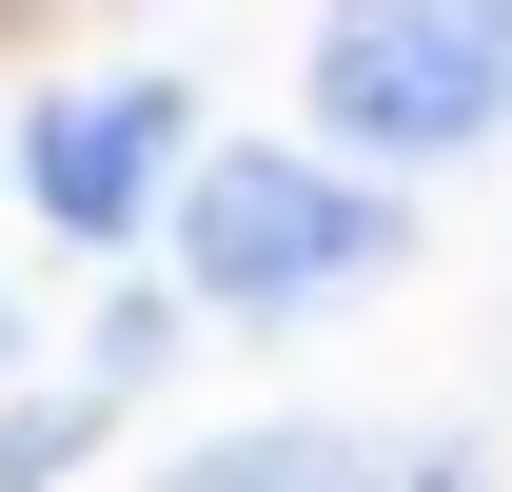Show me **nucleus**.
Here are the masks:
<instances>
[{"label": "nucleus", "mask_w": 512, "mask_h": 492, "mask_svg": "<svg viewBox=\"0 0 512 492\" xmlns=\"http://www.w3.org/2000/svg\"><path fill=\"white\" fill-rule=\"evenodd\" d=\"M158 158H178V99H158V79L40 99V138H20V178H40V217H60V237H119L138 197H158Z\"/></svg>", "instance_id": "7ed1b4c3"}, {"label": "nucleus", "mask_w": 512, "mask_h": 492, "mask_svg": "<svg viewBox=\"0 0 512 492\" xmlns=\"http://www.w3.org/2000/svg\"><path fill=\"white\" fill-rule=\"evenodd\" d=\"M316 119L355 158H473L512 119V40L493 0H335L316 20Z\"/></svg>", "instance_id": "f257e3e1"}, {"label": "nucleus", "mask_w": 512, "mask_h": 492, "mask_svg": "<svg viewBox=\"0 0 512 492\" xmlns=\"http://www.w3.org/2000/svg\"><path fill=\"white\" fill-rule=\"evenodd\" d=\"M178 237H197V296H237V315H316V296H355V276L394 256V217H375L355 178H316V158L237 138V158H197Z\"/></svg>", "instance_id": "f03ea898"}, {"label": "nucleus", "mask_w": 512, "mask_h": 492, "mask_svg": "<svg viewBox=\"0 0 512 492\" xmlns=\"http://www.w3.org/2000/svg\"><path fill=\"white\" fill-rule=\"evenodd\" d=\"M493 40H512V0H493Z\"/></svg>", "instance_id": "20e7f679"}]
</instances>
